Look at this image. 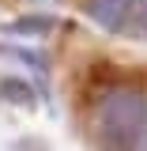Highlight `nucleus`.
<instances>
[{
  "label": "nucleus",
  "instance_id": "f257e3e1",
  "mask_svg": "<svg viewBox=\"0 0 147 151\" xmlns=\"http://www.w3.org/2000/svg\"><path fill=\"white\" fill-rule=\"evenodd\" d=\"M147 129V94L136 83H113L94 102V132L113 151H128Z\"/></svg>",
  "mask_w": 147,
  "mask_h": 151
},
{
  "label": "nucleus",
  "instance_id": "f03ea898",
  "mask_svg": "<svg viewBox=\"0 0 147 151\" xmlns=\"http://www.w3.org/2000/svg\"><path fill=\"white\" fill-rule=\"evenodd\" d=\"M132 8L136 0H87V15L106 30H121L132 19Z\"/></svg>",
  "mask_w": 147,
  "mask_h": 151
},
{
  "label": "nucleus",
  "instance_id": "7ed1b4c3",
  "mask_svg": "<svg viewBox=\"0 0 147 151\" xmlns=\"http://www.w3.org/2000/svg\"><path fill=\"white\" fill-rule=\"evenodd\" d=\"M132 27L140 30V34H147V0H136V8H132Z\"/></svg>",
  "mask_w": 147,
  "mask_h": 151
},
{
  "label": "nucleus",
  "instance_id": "20e7f679",
  "mask_svg": "<svg viewBox=\"0 0 147 151\" xmlns=\"http://www.w3.org/2000/svg\"><path fill=\"white\" fill-rule=\"evenodd\" d=\"M0 91H4V94H15L11 102H30V87H23V83H11V79H8V83H0Z\"/></svg>",
  "mask_w": 147,
  "mask_h": 151
},
{
  "label": "nucleus",
  "instance_id": "39448f33",
  "mask_svg": "<svg viewBox=\"0 0 147 151\" xmlns=\"http://www.w3.org/2000/svg\"><path fill=\"white\" fill-rule=\"evenodd\" d=\"M42 4H49V0H42Z\"/></svg>",
  "mask_w": 147,
  "mask_h": 151
}]
</instances>
